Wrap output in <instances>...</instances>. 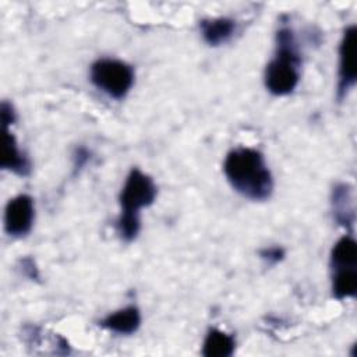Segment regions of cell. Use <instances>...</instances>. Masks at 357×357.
<instances>
[{"mask_svg": "<svg viewBox=\"0 0 357 357\" xmlns=\"http://www.w3.org/2000/svg\"><path fill=\"white\" fill-rule=\"evenodd\" d=\"M231 187L252 201L268 199L273 190L272 174L259 151L240 146L230 151L223 165Z\"/></svg>", "mask_w": 357, "mask_h": 357, "instance_id": "obj_1", "label": "cell"}, {"mask_svg": "<svg viewBox=\"0 0 357 357\" xmlns=\"http://www.w3.org/2000/svg\"><path fill=\"white\" fill-rule=\"evenodd\" d=\"M156 198V185L153 180L138 169H132L127 176L120 191L121 212L116 227L124 241H132L141 227L139 211L153 204Z\"/></svg>", "mask_w": 357, "mask_h": 357, "instance_id": "obj_2", "label": "cell"}, {"mask_svg": "<svg viewBox=\"0 0 357 357\" xmlns=\"http://www.w3.org/2000/svg\"><path fill=\"white\" fill-rule=\"evenodd\" d=\"M301 56L293 31L282 26L276 32V52L265 68V86L276 95L283 96L294 91L300 81Z\"/></svg>", "mask_w": 357, "mask_h": 357, "instance_id": "obj_3", "label": "cell"}, {"mask_svg": "<svg viewBox=\"0 0 357 357\" xmlns=\"http://www.w3.org/2000/svg\"><path fill=\"white\" fill-rule=\"evenodd\" d=\"M91 82L110 98L121 99L134 84V70L121 60L99 59L91 66Z\"/></svg>", "mask_w": 357, "mask_h": 357, "instance_id": "obj_4", "label": "cell"}, {"mask_svg": "<svg viewBox=\"0 0 357 357\" xmlns=\"http://www.w3.org/2000/svg\"><path fill=\"white\" fill-rule=\"evenodd\" d=\"M356 26L350 25L344 29L339 46V71H337V99L342 100L354 86L357 79L356 61Z\"/></svg>", "mask_w": 357, "mask_h": 357, "instance_id": "obj_5", "label": "cell"}, {"mask_svg": "<svg viewBox=\"0 0 357 357\" xmlns=\"http://www.w3.org/2000/svg\"><path fill=\"white\" fill-rule=\"evenodd\" d=\"M35 218L33 199L21 194L11 198L4 211V229L8 236L22 237L26 236L32 227Z\"/></svg>", "mask_w": 357, "mask_h": 357, "instance_id": "obj_6", "label": "cell"}, {"mask_svg": "<svg viewBox=\"0 0 357 357\" xmlns=\"http://www.w3.org/2000/svg\"><path fill=\"white\" fill-rule=\"evenodd\" d=\"M333 219L344 227H350L354 222V197L353 188L349 184L340 183L332 191Z\"/></svg>", "mask_w": 357, "mask_h": 357, "instance_id": "obj_7", "label": "cell"}, {"mask_svg": "<svg viewBox=\"0 0 357 357\" xmlns=\"http://www.w3.org/2000/svg\"><path fill=\"white\" fill-rule=\"evenodd\" d=\"M139 324H141V314H139V310L134 305L114 311L106 315L100 321V325L103 328L120 335L134 333L139 328Z\"/></svg>", "mask_w": 357, "mask_h": 357, "instance_id": "obj_8", "label": "cell"}, {"mask_svg": "<svg viewBox=\"0 0 357 357\" xmlns=\"http://www.w3.org/2000/svg\"><path fill=\"white\" fill-rule=\"evenodd\" d=\"M1 167L11 170L18 176H28L31 172V163L28 158L20 151L15 137L8 131V128L6 130L4 135Z\"/></svg>", "mask_w": 357, "mask_h": 357, "instance_id": "obj_9", "label": "cell"}, {"mask_svg": "<svg viewBox=\"0 0 357 357\" xmlns=\"http://www.w3.org/2000/svg\"><path fill=\"white\" fill-rule=\"evenodd\" d=\"M199 28L202 38L208 45L219 46L233 36L236 31V24L233 20L226 17L206 18L201 21Z\"/></svg>", "mask_w": 357, "mask_h": 357, "instance_id": "obj_10", "label": "cell"}, {"mask_svg": "<svg viewBox=\"0 0 357 357\" xmlns=\"http://www.w3.org/2000/svg\"><path fill=\"white\" fill-rule=\"evenodd\" d=\"M349 268H357V244L350 236H343L331 251V271Z\"/></svg>", "mask_w": 357, "mask_h": 357, "instance_id": "obj_11", "label": "cell"}, {"mask_svg": "<svg viewBox=\"0 0 357 357\" xmlns=\"http://www.w3.org/2000/svg\"><path fill=\"white\" fill-rule=\"evenodd\" d=\"M236 342L231 335L219 331L211 329L202 344V354L205 357H229L234 353Z\"/></svg>", "mask_w": 357, "mask_h": 357, "instance_id": "obj_12", "label": "cell"}, {"mask_svg": "<svg viewBox=\"0 0 357 357\" xmlns=\"http://www.w3.org/2000/svg\"><path fill=\"white\" fill-rule=\"evenodd\" d=\"M332 293L337 300L354 297L357 293V268L332 271Z\"/></svg>", "mask_w": 357, "mask_h": 357, "instance_id": "obj_13", "label": "cell"}, {"mask_svg": "<svg viewBox=\"0 0 357 357\" xmlns=\"http://www.w3.org/2000/svg\"><path fill=\"white\" fill-rule=\"evenodd\" d=\"M261 258L265 259L266 262L269 264H276L279 261L283 259L284 257V250L282 247H278V245H273V247H268V248H264L261 252H259Z\"/></svg>", "mask_w": 357, "mask_h": 357, "instance_id": "obj_14", "label": "cell"}, {"mask_svg": "<svg viewBox=\"0 0 357 357\" xmlns=\"http://www.w3.org/2000/svg\"><path fill=\"white\" fill-rule=\"evenodd\" d=\"M91 159V153L85 146H77L74 153H73V160H74V172H79Z\"/></svg>", "mask_w": 357, "mask_h": 357, "instance_id": "obj_15", "label": "cell"}, {"mask_svg": "<svg viewBox=\"0 0 357 357\" xmlns=\"http://www.w3.org/2000/svg\"><path fill=\"white\" fill-rule=\"evenodd\" d=\"M1 121H3L4 128H7L8 126H11L15 121L14 107L11 103H8L6 100L1 103Z\"/></svg>", "mask_w": 357, "mask_h": 357, "instance_id": "obj_16", "label": "cell"}, {"mask_svg": "<svg viewBox=\"0 0 357 357\" xmlns=\"http://www.w3.org/2000/svg\"><path fill=\"white\" fill-rule=\"evenodd\" d=\"M20 262H21L22 272H24L29 279H38V278H39L38 268H36V265H35V261H33L31 257H25V258H22Z\"/></svg>", "mask_w": 357, "mask_h": 357, "instance_id": "obj_17", "label": "cell"}]
</instances>
